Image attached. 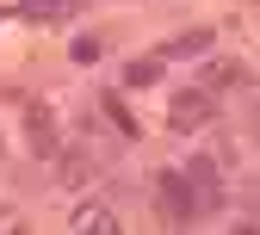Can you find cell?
<instances>
[{
	"instance_id": "277c9868",
	"label": "cell",
	"mask_w": 260,
	"mask_h": 235,
	"mask_svg": "<svg viewBox=\"0 0 260 235\" xmlns=\"http://www.w3.org/2000/svg\"><path fill=\"white\" fill-rule=\"evenodd\" d=\"M186 180H192V192H199V211H217V205H223V186H217V161H205V155H199V161L186 167Z\"/></svg>"
},
{
	"instance_id": "6da1fadb",
	"label": "cell",
	"mask_w": 260,
	"mask_h": 235,
	"mask_svg": "<svg viewBox=\"0 0 260 235\" xmlns=\"http://www.w3.org/2000/svg\"><path fill=\"white\" fill-rule=\"evenodd\" d=\"M155 217L161 223H192L199 217V192H192V180L186 174H155Z\"/></svg>"
},
{
	"instance_id": "8992f818",
	"label": "cell",
	"mask_w": 260,
	"mask_h": 235,
	"mask_svg": "<svg viewBox=\"0 0 260 235\" xmlns=\"http://www.w3.org/2000/svg\"><path fill=\"white\" fill-rule=\"evenodd\" d=\"M69 229H87V235H112V229H118V217H112L106 205H87V211H75V217H69Z\"/></svg>"
},
{
	"instance_id": "ba28073f",
	"label": "cell",
	"mask_w": 260,
	"mask_h": 235,
	"mask_svg": "<svg viewBox=\"0 0 260 235\" xmlns=\"http://www.w3.org/2000/svg\"><path fill=\"white\" fill-rule=\"evenodd\" d=\"M155 75H161V56H149V62H130V69H124V81H130V87H149Z\"/></svg>"
},
{
	"instance_id": "5b68a950",
	"label": "cell",
	"mask_w": 260,
	"mask_h": 235,
	"mask_svg": "<svg viewBox=\"0 0 260 235\" xmlns=\"http://www.w3.org/2000/svg\"><path fill=\"white\" fill-rule=\"evenodd\" d=\"M211 44H217V31H205V25L199 31H180V38L161 44V62H192V56H205Z\"/></svg>"
},
{
	"instance_id": "3957f363",
	"label": "cell",
	"mask_w": 260,
	"mask_h": 235,
	"mask_svg": "<svg viewBox=\"0 0 260 235\" xmlns=\"http://www.w3.org/2000/svg\"><path fill=\"white\" fill-rule=\"evenodd\" d=\"M25 137H31V155H44V161H56V155H62L56 112L44 106V99H25Z\"/></svg>"
},
{
	"instance_id": "7a4b0ae2",
	"label": "cell",
	"mask_w": 260,
	"mask_h": 235,
	"mask_svg": "<svg viewBox=\"0 0 260 235\" xmlns=\"http://www.w3.org/2000/svg\"><path fill=\"white\" fill-rule=\"evenodd\" d=\"M211 118H217V99H211L205 87H186V93L168 99V124H174V130H205Z\"/></svg>"
},
{
	"instance_id": "52a82bcc",
	"label": "cell",
	"mask_w": 260,
	"mask_h": 235,
	"mask_svg": "<svg viewBox=\"0 0 260 235\" xmlns=\"http://www.w3.org/2000/svg\"><path fill=\"white\" fill-rule=\"evenodd\" d=\"M69 13H75V0H25V19H50L56 25V19H69Z\"/></svg>"
},
{
	"instance_id": "30bf717a",
	"label": "cell",
	"mask_w": 260,
	"mask_h": 235,
	"mask_svg": "<svg viewBox=\"0 0 260 235\" xmlns=\"http://www.w3.org/2000/svg\"><path fill=\"white\" fill-rule=\"evenodd\" d=\"M69 56H75V62H81V69H87V62H100V38H81V44H75V50H69Z\"/></svg>"
},
{
	"instance_id": "9c48e42d",
	"label": "cell",
	"mask_w": 260,
	"mask_h": 235,
	"mask_svg": "<svg viewBox=\"0 0 260 235\" xmlns=\"http://www.w3.org/2000/svg\"><path fill=\"white\" fill-rule=\"evenodd\" d=\"M106 118H112L118 130H130V137H137V118H130V112L118 106V93H106Z\"/></svg>"
}]
</instances>
